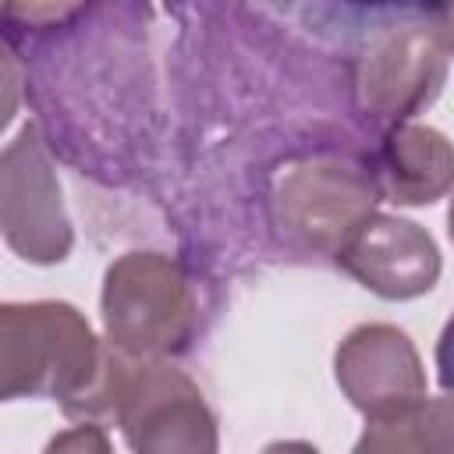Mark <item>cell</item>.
Wrapping results in <instances>:
<instances>
[{"label": "cell", "mask_w": 454, "mask_h": 454, "mask_svg": "<svg viewBox=\"0 0 454 454\" xmlns=\"http://www.w3.org/2000/svg\"><path fill=\"white\" fill-rule=\"evenodd\" d=\"M333 376L344 397L372 422L408 415L426 401V369L411 337L390 323L355 326L337 355Z\"/></svg>", "instance_id": "8992f818"}, {"label": "cell", "mask_w": 454, "mask_h": 454, "mask_svg": "<svg viewBox=\"0 0 454 454\" xmlns=\"http://www.w3.org/2000/svg\"><path fill=\"white\" fill-rule=\"evenodd\" d=\"M0 227L4 241L28 262L50 266L71 252V220L35 124H25L0 156Z\"/></svg>", "instance_id": "5b68a950"}, {"label": "cell", "mask_w": 454, "mask_h": 454, "mask_svg": "<svg viewBox=\"0 0 454 454\" xmlns=\"http://www.w3.org/2000/svg\"><path fill=\"white\" fill-rule=\"evenodd\" d=\"M262 454H319V450L305 440H277V443L262 447Z\"/></svg>", "instance_id": "9a60e30c"}, {"label": "cell", "mask_w": 454, "mask_h": 454, "mask_svg": "<svg viewBox=\"0 0 454 454\" xmlns=\"http://www.w3.org/2000/svg\"><path fill=\"white\" fill-rule=\"evenodd\" d=\"M419 426L433 454H454V394L419 404Z\"/></svg>", "instance_id": "8fae6325"}, {"label": "cell", "mask_w": 454, "mask_h": 454, "mask_svg": "<svg viewBox=\"0 0 454 454\" xmlns=\"http://www.w3.org/2000/svg\"><path fill=\"white\" fill-rule=\"evenodd\" d=\"M117 426L131 454H216V415L202 390L170 362H138L128 376Z\"/></svg>", "instance_id": "277c9868"}, {"label": "cell", "mask_w": 454, "mask_h": 454, "mask_svg": "<svg viewBox=\"0 0 454 454\" xmlns=\"http://www.w3.org/2000/svg\"><path fill=\"white\" fill-rule=\"evenodd\" d=\"M376 174L351 160H305L294 163L277 184L280 227L305 248L337 255L351 234L376 216Z\"/></svg>", "instance_id": "3957f363"}, {"label": "cell", "mask_w": 454, "mask_h": 454, "mask_svg": "<svg viewBox=\"0 0 454 454\" xmlns=\"http://www.w3.org/2000/svg\"><path fill=\"white\" fill-rule=\"evenodd\" d=\"M447 78V46L436 25L383 32L358 64V99L380 121H404L426 110Z\"/></svg>", "instance_id": "52a82bcc"}, {"label": "cell", "mask_w": 454, "mask_h": 454, "mask_svg": "<svg viewBox=\"0 0 454 454\" xmlns=\"http://www.w3.org/2000/svg\"><path fill=\"white\" fill-rule=\"evenodd\" d=\"M433 25L447 46V57H454V4H443V7H433Z\"/></svg>", "instance_id": "5bb4252c"}, {"label": "cell", "mask_w": 454, "mask_h": 454, "mask_svg": "<svg viewBox=\"0 0 454 454\" xmlns=\"http://www.w3.org/2000/svg\"><path fill=\"white\" fill-rule=\"evenodd\" d=\"M135 358L99 340L67 301H7L0 309V397H53L82 422L117 419Z\"/></svg>", "instance_id": "6da1fadb"}, {"label": "cell", "mask_w": 454, "mask_h": 454, "mask_svg": "<svg viewBox=\"0 0 454 454\" xmlns=\"http://www.w3.org/2000/svg\"><path fill=\"white\" fill-rule=\"evenodd\" d=\"M447 234H450V241H454V199H450V209H447Z\"/></svg>", "instance_id": "2e32d148"}, {"label": "cell", "mask_w": 454, "mask_h": 454, "mask_svg": "<svg viewBox=\"0 0 454 454\" xmlns=\"http://www.w3.org/2000/svg\"><path fill=\"white\" fill-rule=\"evenodd\" d=\"M376 184L387 202L429 206L454 188V145L429 124H394L380 145Z\"/></svg>", "instance_id": "9c48e42d"}, {"label": "cell", "mask_w": 454, "mask_h": 454, "mask_svg": "<svg viewBox=\"0 0 454 454\" xmlns=\"http://www.w3.org/2000/svg\"><path fill=\"white\" fill-rule=\"evenodd\" d=\"M333 259L348 277L387 301L419 298L433 291L440 277L436 241L419 223L387 213L365 220Z\"/></svg>", "instance_id": "ba28073f"}, {"label": "cell", "mask_w": 454, "mask_h": 454, "mask_svg": "<svg viewBox=\"0 0 454 454\" xmlns=\"http://www.w3.org/2000/svg\"><path fill=\"white\" fill-rule=\"evenodd\" d=\"M351 454H433L422 426H419V408L408 415H394V419H372L365 426V433L358 436Z\"/></svg>", "instance_id": "30bf717a"}, {"label": "cell", "mask_w": 454, "mask_h": 454, "mask_svg": "<svg viewBox=\"0 0 454 454\" xmlns=\"http://www.w3.org/2000/svg\"><path fill=\"white\" fill-rule=\"evenodd\" d=\"M43 454H114L110 447V436L103 426L96 422H82V426H71L64 433H57Z\"/></svg>", "instance_id": "7c38bea8"}, {"label": "cell", "mask_w": 454, "mask_h": 454, "mask_svg": "<svg viewBox=\"0 0 454 454\" xmlns=\"http://www.w3.org/2000/svg\"><path fill=\"white\" fill-rule=\"evenodd\" d=\"M103 330L128 358L153 362L188 348L195 294L184 270L160 252H128L103 277Z\"/></svg>", "instance_id": "7a4b0ae2"}, {"label": "cell", "mask_w": 454, "mask_h": 454, "mask_svg": "<svg viewBox=\"0 0 454 454\" xmlns=\"http://www.w3.org/2000/svg\"><path fill=\"white\" fill-rule=\"evenodd\" d=\"M436 380L447 394H454V316L443 323L436 340Z\"/></svg>", "instance_id": "4fadbf2b"}]
</instances>
